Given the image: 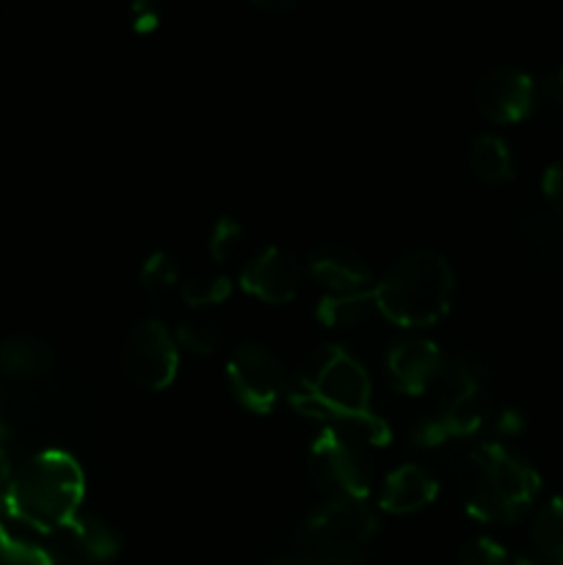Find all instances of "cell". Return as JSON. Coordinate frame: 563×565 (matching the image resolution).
Masks as SVG:
<instances>
[{
	"label": "cell",
	"instance_id": "7402d4cb",
	"mask_svg": "<svg viewBox=\"0 0 563 565\" xmlns=\"http://www.w3.org/2000/svg\"><path fill=\"white\" fill-rule=\"evenodd\" d=\"M0 565H55V561L44 546L0 533Z\"/></svg>",
	"mask_w": 563,
	"mask_h": 565
},
{
	"label": "cell",
	"instance_id": "ba28073f",
	"mask_svg": "<svg viewBox=\"0 0 563 565\" xmlns=\"http://www.w3.org/2000/svg\"><path fill=\"white\" fill-rule=\"evenodd\" d=\"M226 379L243 406L268 412L285 390V367L270 348L259 342H243L226 359Z\"/></svg>",
	"mask_w": 563,
	"mask_h": 565
},
{
	"label": "cell",
	"instance_id": "2e32d148",
	"mask_svg": "<svg viewBox=\"0 0 563 565\" xmlns=\"http://www.w3.org/2000/svg\"><path fill=\"white\" fill-rule=\"evenodd\" d=\"M469 169H472L475 177H480L484 182H502L511 177L513 160L511 149L495 132H480L469 141L467 149Z\"/></svg>",
	"mask_w": 563,
	"mask_h": 565
},
{
	"label": "cell",
	"instance_id": "ffe728a7",
	"mask_svg": "<svg viewBox=\"0 0 563 565\" xmlns=\"http://www.w3.org/2000/svg\"><path fill=\"white\" fill-rule=\"evenodd\" d=\"M246 248V226L235 218H219L210 235V252L219 263H230V259L241 257Z\"/></svg>",
	"mask_w": 563,
	"mask_h": 565
},
{
	"label": "cell",
	"instance_id": "5b68a950",
	"mask_svg": "<svg viewBox=\"0 0 563 565\" xmlns=\"http://www.w3.org/2000/svg\"><path fill=\"white\" fill-rule=\"evenodd\" d=\"M384 419L368 414L353 423H331L309 447V472L331 497L364 500L373 480L368 445L386 439Z\"/></svg>",
	"mask_w": 563,
	"mask_h": 565
},
{
	"label": "cell",
	"instance_id": "d4e9b609",
	"mask_svg": "<svg viewBox=\"0 0 563 565\" xmlns=\"http://www.w3.org/2000/svg\"><path fill=\"white\" fill-rule=\"evenodd\" d=\"M268 565H326V563L318 561L315 555H309V552H290V555L276 557V561H270Z\"/></svg>",
	"mask_w": 563,
	"mask_h": 565
},
{
	"label": "cell",
	"instance_id": "83f0119b",
	"mask_svg": "<svg viewBox=\"0 0 563 565\" xmlns=\"http://www.w3.org/2000/svg\"><path fill=\"white\" fill-rule=\"evenodd\" d=\"M557 83H561V88H563V70H561V75H557Z\"/></svg>",
	"mask_w": 563,
	"mask_h": 565
},
{
	"label": "cell",
	"instance_id": "8fae6325",
	"mask_svg": "<svg viewBox=\"0 0 563 565\" xmlns=\"http://www.w3.org/2000/svg\"><path fill=\"white\" fill-rule=\"evenodd\" d=\"M386 367H390V379L395 381L397 390L417 395L442 379L445 364H442V351L434 340L423 334H408L390 348Z\"/></svg>",
	"mask_w": 563,
	"mask_h": 565
},
{
	"label": "cell",
	"instance_id": "4fadbf2b",
	"mask_svg": "<svg viewBox=\"0 0 563 565\" xmlns=\"http://www.w3.org/2000/svg\"><path fill=\"white\" fill-rule=\"evenodd\" d=\"M436 480L431 478V472L419 463H397L392 472H386L384 483H381L379 502L384 511L392 513H412L419 511L423 505H428L436 497Z\"/></svg>",
	"mask_w": 563,
	"mask_h": 565
},
{
	"label": "cell",
	"instance_id": "7a4b0ae2",
	"mask_svg": "<svg viewBox=\"0 0 563 565\" xmlns=\"http://www.w3.org/2000/svg\"><path fill=\"white\" fill-rule=\"evenodd\" d=\"M83 491L86 478L81 463L64 450H42L14 469L3 497L20 522L42 533H55L77 516Z\"/></svg>",
	"mask_w": 563,
	"mask_h": 565
},
{
	"label": "cell",
	"instance_id": "d6986e66",
	"mask_svg": "<svg viewBox=\"0 0 563 565\" xmlns=\"http://www.w3.org/2000/svg\"><path fill=\"white\" fill-rule=\"evenodd\" d=\"M375 307L373 303V287L362 292H348V296H326L320 301V320L329 326H348L357 323L368 315V309Z\"/></svg>",
	"mask_w": 563,
	"mask_h": 565
},
{
	"label": "cell",
	"instance_id": "4316f807",
	"mask_svg": "<svg viewBox=\"0 0 563 565\" xmlns=\"http://www.w3.org/2000/svg\"><path fill=\"white\" fill-rule=\"evenodd\" d=\"M508 565H535V563H530V561H524V557H517V555H513V557H511V563H508Z\"/></svg>",
	"mask_w": 563,
	"mask_h": 565
},
{
	"label": "cell",
	"instance_id": "44dd1931",
	"mask_svg": "<svg viewBox=\"0 0 563 565\" xmlns=\"http://www.w3.org/2000/svg\"><path fill=\"white\" fill-rule=\"evenodd\" d=\"M232 281L224 274H199L191 279H182V298L193 307H204V303H215L221 298L230 296Z\"/></svg>",
	"mask_w": 563,
	"mask_h": 565
},
{
	"label": "cell",
	"instance_id": "6da1fadb",
	"mask_svg": "<svg viewBox=\"0 0 563 565\" xmlns=\"http://www.w3.org/2000/svg\"><path fill=\"white\" fill-rule=\"evenodd\" d=\"M453 268L434 246H414L392 259L373 285V303L381 315L406 329H425L445 318L453 301Z\"/></svg>",
	"mask_w": 563,
	"mask_h": 565
},
{
	"label": "cell",
	"instance_id": "52a82bcc",
	"mask_svg": "<svg viewBox=\"0 0 563 565\" xmlns=\"http://www.w3.org/2000/svg\"><path fill=\"white\" fill-rule=\"evenodd\" d=\"M121 367L127 379L144 390H163L174 381L180 367L177 337L160 320H136L121 337Z\"/></svg>",
	"mask_w": 563,
	"mask_h": 565
},
{
	"label": "cell",
	"instance_id": "9c48e42d",
	"mask_svg": "<svg viewBox=\"0 0 563 565\" xmlns=\"http://www.w3.org/2000/svg\"><path fill=\"white\" fill-rule=\"evenodd\" d=\"M475 103L491 121H519L533 105V81L519 66H489L475 83Z\"/></svg>",
	"mask_w": 563,
	"mask_h": 565
},
{
	"label": "cell",
	"instance_id": "5bb4252c",
	"mask_svg": "<svg viewBox=\"0 0 563 565\" xmlns=\"http://www.w3.org/2000/svg\"><path fill=\"white\" fill-rule=\"evenodd\" d=\"M55 533H61V539H64V544L70 546L72 555L92 563L110 561V557L119 552V544H121L116 530L110 527L105 519L92 516V513H83V516L77 513L66 527L55 530Z\"/></svg>",
	"mask_w": 563,
	"mask_h": 565
},
{
	"label": "cell",
	"instance_id": "e0dca14e",
	"mask_svg": "<svg viewBox=\"0 0 563 565\" xmlns=\"http://www.w3.org/2000/svg\"><path fill=\"white\" fill-rule=\"evenodd\" d=\"M533 544L552 565H563V494L539 508L533 519Z\"/></svg>",
	"mask_w": 563,
	"mask_h": 565
},
{
	"label": "cell",
	"instance_id": "7c38bea8",
	"mask_svg": "<svg viewBox=\"0 0 563 565\" xmlns=\"http://www.w3.org/2000/svg\"><path fill=\"white\" fill-rule=\"evenodd\" d=\"M309 270L326 287V296L370 290V279H373L362 254L346 243H320L309 254Z\"/></svg>",
	"mask_w": 563,
	"mask_h": 565
},
{
	"label": "cell",
	"instance_id": "30bf717a",
	"mask_svg": "<svg viewBox=\"0 0 563 565\" xmlns=\"http://www.w3.org/2000/svg\"><path fill=\"white\" fill-rule=\"evenodd\" d=\"M304 279V265L282 246H263L241 268V285L263 301H290Z\"/></svg>",
	"mask_w": 563,
	"mask_h": 565
},
{
	"label": "cell",
	"instance_id": "8992f818",
	"mask_svg": "<svg viewBox=\"0 0 563 565\" xmlns=\"http://www.w3.org/2000/svg\"><path fill=\"white\" fill-rule=\"evenodd\" d=\"M375 533V513L364 500L331 497L329 502L307 513L301 524L304 552L326 565H351L368 550Z\"/></svg>",
	"mask_w": 563,
	"mask_h": 565
},
{
	"label": "cell",
	"instance_id": "cb8c5ba5",
	"mask_svg": "<svg viewBox=\"0 0 563 565\" xmlns=\"http://www.w3.org/2000/svg\"><path fill=\"white\" fill-rule=\"evenodd\" d=\"M544 193L552 204L563 213V160L552 163L544 171Z\"/></svg>",
	"mask_w": 563,
	"mask_h": 565
},
{
	"label": "cell",
	"instance_id": "ac0fdd59",
	"mask_svg": "<svg viewBox=\"0 0 563 565\" xmlns=\"http://www.w3.org/2000/svg\"><path fill=\"white\" fill-rule=\"evenodd\" d=\"M141 285L155 298H171L174 292H180L182 276L177 268V259L166 252H155L141 268Z\"/></svg>",
	"mask_w": 563,
	"mask_h": 565
},
{
	"label": "cell",
	"instance_id": "9a60e30c",
	"mask_svg": "<svg viewBox=\"0 0 563 565\" xmlns=\"http://www.w3.org/2000/svg\"><path fill=\"white\" fill-rule=\"evenodd\" d=\"M50 362H53V351L47 348V342L28 331H14L0 340V367L6 373L31 379V375H42Z\"/></svg>",
	"mask_w": 563,
	"mask_h": 565
},
{
	"label": "cell",
	"instance_id": "277c9868",
	"mask_svg": "<svg viewBox=\"0 0 563 565\" xmlns=\"http://www.w3.org/2000/svg\"><path fill=\"white\" fill-rule=\"evenodd\" d=\"M370 395H373V384L364 364L346 348L323 345L304 367L293 403L304 414L329 419L331 425L368 417Z\"/></svg>",
	"mask_w": 563,
	"mask_h": 565
},
{
	"label": "cell",
	"instance_id": "603a6c76",
	"mask_svg": "<svg viewBox=\"0 0 563 565\" xmlns=\"http://www.w3.org/2000/svg\"><path fill=\"white\" fill-rule=\"evenodd\" d=\"M177 340L196 353H213L219 348V329L208 320H185L177 331Z\"/></svg>",
	"mask_w": 563,
	"mask_h": 565
},
{
	"label": "cell",
	"instance_id": "484cf974",
	"mask_svg": "<svg viewBox=\"0 0 563 565\" xmlns=\"http://www.w3.org/2000/svg\"><path fill=\"white\" fill-rule=\"evenodd\" d=\"M11 475H14V469L9 467V458H6L3 447H0V494H6V489H9Z\"/></svg>",
	"mask_w": 563,
	"mask_h": 565
},
{
	"label": "cell",
	"instance_id": "3957f363",
	"mask_svg": "<svg viewBox=\"0 0 563 565\" xmlns=\"http://www.w3.org/2000/svg\"><path fill=\"white\" fill-rule=\"evenodd\" d=\"M458 494L472 516L502 522L522 513L539 494L541 478L500 441H484L461 458Z\"/></svg>",
	"mask_w": 563,
	"mask_h": 565
}]
</instances>
